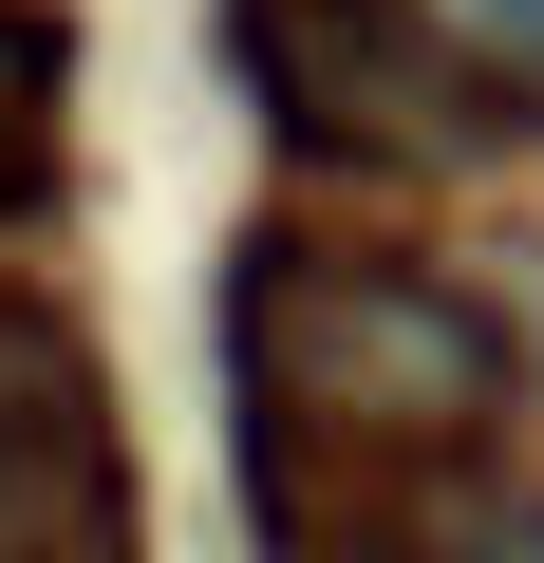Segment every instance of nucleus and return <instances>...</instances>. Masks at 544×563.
I'll use <instances>...</instances> for the list:
<instances>
[{"mask_svg":"<svg viewBox=\"0 0 544 563\" xmlns=\"http://www.w3.org/2000/svg\"><path fill=\"white\" fill-rule=\"evenodd\" d=\"M244 357L282 376L320 432H395V451H469L507 413V339H488V301H451L432 263L244 244Z\"/></svg>","mask_w":544,"mask_h":563,"instance_id":"f257e3e1","label":"nucleus"},{"mask_svg":"<svg viewBox=\"0 0 544 563\" xmlns=\"http://www.w3.org/2000/svg\"><path fill=\"white\" fill-rule=\"evenodd\" d=\"M225 38L301 151H507L525 132V76L413 0H225Z\"/></svg>","mask_w":544,"mask_h":563,"instance_id":"f03ea898","label":"nucleus"},{"mask_svg":"<svg viewBox=\"0 0 544 563\" xmlns=\"http://www.w3.org/2000/svg\"><path fill=\"white\" fill-rule=\"evenodd\" d=\"M38 151H57V38H38V20H0V207L38 188Z\"/></svg>","mask_w":544,"mask_h":563,"instance_id":"7ed1b4c3","label":"nucleus"},{"mask_svg":"<svg viewBox=\"0 0 544 563\" xmlns=\"http://www.w3.org/2000/svg\"><path fill=\"white\" fill-rule=\"evenodd\" d=\"M469 38H507V76H544V0H451Z\"/></svg>","mask_w":544,"mask_h":563,"instance_id":"20e7f679","label":"nucleus"}]
</instances>
